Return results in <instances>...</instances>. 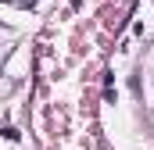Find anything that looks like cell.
<instances>
[{
	"label": "cell",
	"instance_id": "6da1fadb",
	"mask_svg": "<svg viewBox=\"0 0 154 150\" xmlns=\"http://www.w3.org/2000/svg\"><path fill=\"white\" fill-rule=\"evenodd\" d=\"M11 4H14V7H36L39 0H11Z\"/></svg>",
	"mask_w": 154,
	"mask_h": 150
}]
</instances>
